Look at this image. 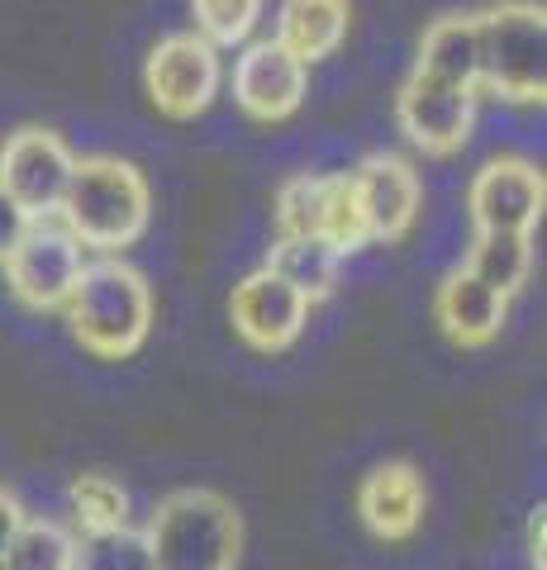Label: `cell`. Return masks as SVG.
<instances>
[{"instance_id":"cell-20","label":"cell","mask_w":547,"mask_h":570,"mask_svg":"<svg viewBox=\"0 0 547 570\" xmlns=\"http://www.w3.org/2000/svg\"><path fill=\"white\" fill-rule=\"evenodd\" d=\"M314 234L329 238L339 253H358L372 238H367V224H362V205H358V190H352V176H324V200H320V224Z\"/></svg>"},{"instance_id":"cell-5","label":"cell","mask_w":547,"mask_h":570,"mask_svg":"<svg viewBox=\"0 0 547 570\" xmlns=\"http://www.w3.org/2000/svg\"><path fill=\"white\" fill-rule=\"evenodd\" d=\"M81 266H86V247L77 243L72 228L52 214V219H33L20 247L6 257V285L25 309L48 314L72 299Z\"/></svg>"},{"instance_id":"cell-8","label":"cell","mask_w":547,"mask_h":570,"mask_svg":"<svg viewBox=\"0 0 547 570\" xmlns=\"http://www.w3.org/2000/svg\"><path fill=\"white\" fill-rule=\"evenodd\" d=\"M400 134L414 142L423 157H452L467 148L476 124V91L457 81H438L429 71H410V81L395 96Z\"/></svg>"},{"instance_id":"cell-4","label":"cell","mask_w":547,"mask_h":570,"mask_svg":"<svg viewBox=\"0 0 547 570\" xmlns=\"http://www.w3.org/2000/svg\"><path fill=\"white\" fill-rule=\"evenodd\" d=\"M157 570H234L243 551V523L215 490H176L153 509L144 528Z\"/></svg>"},{"instance_id":"cell-27","label":"cell","mask_w":547,"mask_h":570,"mask_svg":"<svg viewBox=\"0 0 547 570\" xmlns=\"http://www.w3.org/2000/svg\"><path fill=\"white\" fill-rule=\"evenodd\" d=\"M528 561L543 570V509H534V519H528Z\"/></svg>"},{"instance_id":"cell-6","label":"cell","mask_w":547,"mask_h":570,"mask_svg":"<svg viewBox=\"0 0 547 570\" xmlns=\"http://www.w3.org/2000/svg\"><path fill=\"white\" fill-rule=\"evenodd\" d=\"M224 86L219 48L205 43L196 29L167 33L144 62V91L167 119H196L215 105Z\"/></svg>"},{"instance_id":"cell-22","label":"cell","mask_w":547,"mask_h":570,"mask_svg":"<svg viewBox=\"0 0 547 570\" xmlns=\"http://www.w3.org/2000/svg\"><path fill=\"white\" fill-rule=\"evenodd\" d=\"M77 561V542L67 538L58 523H33L25 519L20 538L10 547L6 570H72Z\"/></svg>"},{"instance_id":"cell-23","label":"cell","mask_w":547,"mask_h":570,"mask_svg":"<svg viewBox=\"0 0 547 570\" xmlns=\"http://www.w3.org/2000/svg\"><path fill=\"white\" fill-rule=\"evenodd\" d=\"M72 570H157L148 557L144 532L119 528V532H100V538H86L77 547Z\"/></svg>"},{"instance_id":"cell-2","label":"cell","mask_w":547,"mask_h":570,"mask_svg":"<svg viewBox=\"0 0 547 570\" xmlns=\"http://www.w3.org/2000/svg\"><path fill=\"white\" fill-rule=\"evenodd\" d=\"M67 324L77 343L100 356V362H125L148 343L153 328V291L129 262L115 253L100 262H86L67 299Z\"/></svg>"},{"instance_id":"cell-24","label":"cell","mask_w":547,"mask_h":570,"mask_svg":"<svg viewBox=\"0 0 547 570\" xmlns=\"http://www.w3.org/2000/svg\"><path fill=\"white\" fill-rule=\"evenodd\" d=\"M320 200H324V176L300 171L276 190V234H314L320 224Z\"/></svg>"},{"instance_id":"cell-17","label":"cell","mask_w":547,"mask_h":570,"mask_svg":"<svg viewBox=\"0 0 547 570\" xmlns=\"http://www.w3.org/2000/svg\"><path fill=\"white\" fill-rule=\"evenodd\" d=\"M414 71H429L438 81H457L476 91V20L471 14H443L423 29Z\"/></svg>"},{"instance_id":"cell-11","label":"cell","mask_w":547,"mask_h":570,"mask_svg":"<svg viewBox=\"0 0 547 570\" xmlns=\"http://www.w3.org/2000/svg\"><path fill=\"white\" fill-rule=\"evenodd\" d=\"M228 318H234L238 337L257 352H281L291 347L310 324V299L295 291V285L281 281L272 266L243 276L234 285V299H228Z\"/></svg>"},{"instance_id":"cell-18","label":"cell","mask_w":547,"mask_h":570,"mask_svg":"<svg viewBox=\"0 0 547 570\" xmlns=\"http://www.w3.org/2000/svg\"><path fill=\"white\" fill-rule=\"evenodd\" d=\"M467 272L481 276L490 291L519 295L528 272H534V234H505V228L476 234L467 253Z\"/></svg>"},{"instance_id":"cell-16","label":"cell","mask_w":547,"mask_h":570,"mask_svg":"<svg viewBox=\"0 0 547 570\" xmlns=\"http://www.w3.org/2000/svg\"><path fill=\"white\" fill-rule=\"evenodd\" d=\"M267 266L286 285H295L310 305H320V299L333 295V285H339L343 253L329 238H320V234H276Z\"/></svg>"},{"instance_id":"cell-19","label":"cell","mask_w":547,"mask_h":570,"mask_svg":"<svg viewBox=\"0 0 547 570\" xmlns=\"http://www.w3.org/2000/svg\"><path fill=\"white\" fill-rule=\"evenodd\" d=\"M67 499H72V519L86 538L129 528V494L119 490L110 475H77Z\"/></svg>"},{"instance_id":"cell-26","label":"cell","mask_w":547,"mask_h":570,"mask_svg":"<svg viewBox=\"0 0 547 570\" xmlns=\"http://www.w3.org/2000/svg\"><path fill=\"white\" fill-rule=\"evenodd\" d=\"M25 519H29V513H25L20 499L0 490V570H6V561H10V547H14V538H20Z\"/></svg>"},{"instance_id":"cell-12","label":"cell","mask_w":547,"mask_h":570,"mask_svg":"<svg viewBox=\"0 0 547 570\" xmlns=\"http://www.w3.org/2000/svg\"><path fill=\"white\" fill-rule=\"evenodd\" d=\"M348 176H352V190H358V205H362L367 238L400 243L410 234L414 219H419V205H423V186H419V171L404 163V157L372 153Z\"/></svg>"},{"instance_id":"cell-7","label":"cell","mask_w":547,"mask_h":570,"mask_svg":"<svg viewBox=\"0 0 547 570\" xmlns=\"http://www.w3.org/2000/svg\"><path fill=\"white\" fill-rule=\"evenodd\" d=\"M77 153L52 129H20L0 142V190L20 205L29 219H52L72 181Z\"/></svg>"},{"instance_id":"cell-15","label":"cell","mask_w":547,"mask_h":570,"mask_svg":"<svg viewBox=\"0 0 547 570\" xmlns=\"http://www.w3.org/2000/svg\"><path fill=\"white\" fill-rule=\"evenodd\" d=\"M348 29H352V0H281L272 39L310 67L333 58L348 43Z\"/></svg>"},{"instance_id":"cell-13","label":"cell","mask_w":547,"mask_h":570,"mask_svg":"<svg viewBox=\"0 0 547 570\" xmlns=\"http://www.w3.org/2000/svg\"><path fill=\"white\" fill-rule=\"evenodd\" d=\"M423 504H429L423 475L410 466V461H385V466H377L358 490L362 523L372 528L381 542L414 538L419 523H423Z\"/></svg>"},{"instance_id":"cell-9","label":"cell","mask_w":547,"mask_h":570,"mask_svg":"<svg viewBox=\"0 0 547 570\" xmlns=\"http://www.w3.org/2000/svg\"><path fill=\"white\" fill-rule=\"evenodd\" d=\"M310 91V67L276 39L243 43L234 62V105L257 124L291 119Z\"/></svg>"},{"instance_id":"cell-25","label":"cell","mask_w":547,"mask_h":570,"mask_svg":"<svg viewBox=\"0 0 547 570\" xmlns=\"http://www.w3.org/2000/svg\"><path fill=\"white\" fill-rule=\"evenodd\" d=\"M29 224H33L29 214L14 205L6 190H0V266H6V257L14 253V247H20V238L29 234Z\"/></svg>"},{"instance_id":"cell-1","label":"cell","mask_w":547,"mask_h":570,"mask_svg":"<svg viewBox=\"0 0 547 570\" xmlns=\"http://www.w3.org/2000/svg\"><path fill=\"white\" fill-rule=\"evenodd\" d=\"M58 219L72 228L81 247L96 253H125L148 234L153 219V190L144 171L119 157H77L72 181L58 205Z\"/></svg>"},{"instance_id":"cell-21","label":"cell","mask_w":547,"mask_h":570,"mask_svg":"<svg viewBox=\"0 0 547 570\" xmlns=\"http://www.w3.org/2000/svg\"><path fill=\"white\" fill-rule=\"evenodd\" d=\"M267 0H191L196 14V33L215 48H243L253 39V29L262 24Z\"/></svg>"},{"instance_id":"cell-3","label":"cell","mask_w":547,"mask_h":570,"mask_svg":"<svg viewBox=\"0 0 547 570\" xmlns=\"http://www.w3.org/2000/svg\"><path fill=\"white\" fill-rule=\"evenodd\" d=\"M476 20V91L509 105L547 96V14L538 0H496Z\"/></svg>"},{"instance_id":"cell-10","label":"cell","mask_w":547,"mask_h":570,"mask_svg":"<svg viewBox=\"0 0 547 570\" xmlns=\"http://www.w3.org/2000/svg\"><path fill=\"white\" fill-rule=\"evenodd\" d=\"M543 171L524 157H490V163L471 176L467 209L476 234L505 228V234H534V224L543 219Z\"/></svg>"},{"instance_id":"cell-14","label":"cell","mask_w":547,"mask_h":570,"mask_svg":"<svg viewBox=\"0 0 547 570\" xmlns=\"http://www.w3.org/2000/svg\"><path fill=\"white\" fill-rule=\"evenodd\" d=\"M433 314L443 333L462 347H486L490 337L505 328V314H509V295L490 291L481 276H471L467 266L448 272V281L438 285V299H433Z\"/></svg>"}]
</instances>
